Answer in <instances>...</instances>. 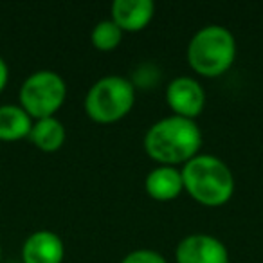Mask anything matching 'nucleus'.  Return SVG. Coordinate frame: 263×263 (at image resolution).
Listing matches in <instances>:
<instances>
[{"label": "nucleus", "mask_w": 263, "mask_h": 263, "mask_svg": "<svg viewBox=\"0 0 263 263\" xmlns=\"http://www.w3.org/2000/svg\"><path fill=\"white\" fill-rule=\"evenodd\" d=\"M202 132L197 121L180 116H168L148 128L144 150L161 166L186 164L198 155Z\"/></svg>", "instance_id": "nucleus-1"}, {"label": "nucleus", "mask_w": 263, "mask_h": 263, "mask_svg": "<svg viewBox=\"0 0 263 263\" xmlns=\"http://www.w3.org/2000/svg\"><path fill=\"white\" fill-rule=\"evenodd\" d=\"M184 190L193 200L208 208H218L231 200L234 193V175L216 155L198 154L184 164Z\"/></svg>", "instance_id": "nucleus-2"}, {"label": "nucleus", "mask_w": 263, "mask_h": 263, "mask_svg": "<svg viewBox=\"0 0 263 263\" xmlns=\"http://www.w3.org/2000/svg\"><path fill=\"white\" fill-rule=\"evenodd\" d=\"M236 58V40L223 26H205L193 34L187 45V63L204 78L222 76Z\"/></svg>", "instance_id": "nucleus-3"}, {"label": "nucleus", "mask_w": 263, "mask_h": 263, "mask_svg": "<svg viewBox=\"0 0 263 263\" xmlns=\"http://www.w3.org/2000/svg\"><path fill=\"white\" fill-rule=\"evenodd\" d=\"M136 103V88L123 76L98 80L85 96V112L92 121L110 124L123 119Z\"/></svg>", "instance_id": "nucleus-4"}, {"label": "nucleus", "mask_w": 263, "mask_h": 263, "mask_svg": "<svg viewBox=\"0 0 263 263\" xmlns=\"http://www.w3.org/2000/svg\"><path fill=\"white\" fill-rule=\"evenodd\" d=\"M65 98V80L54 70H36L20 87V106L34 121L54 116Z\"/></svg>", "instance_id": "nucleus-5"}, {"label": "nucleus", "mask_w": 263, "mask_h": 263, "mask_svg": "<svg viewBox=\"0 0 263 263\" xmlns=\"http://www.w3.org/2000/svg\"><path fill=\"white\" fill-rule=\"evenodd\" d=\"M175 259L177 263H231L226 243L205 233L184 236L175 249Z\"/></svg>", "instance_id": "nucleus-6"}, {"label": "nucleus", "mask_w": 263, "mask_h": 263, "mask_svg": "<svg viewBox=\"0 0 263 263\" xmlns=\"http://www.w3.org/2000/svg\"><path fill=\"white\" fill-rule=\"evenodd\" d=\"M166 101L173 110V116L195 119L205 106V92L195 78L179 76L170 81L166 88Z\"/></svg>", "instance_id": "nucleus-7"}, {"label": "nucleus", "mask_w": 263, "mask_h": 263, "mask_svg": "<svg viewBox=\"0 0 263 263\" xmlns=\"http://www.w3.org/2000/svg\"><path fill=\"white\" fill-rule=\"evenodd\" d=\"M63 258H65V245L54 231H34L22 245L24 263H62Z\"/></svg>", "instance_id": "nucleus-8"}, {"label": "nucleus", "mask_w": 263, "mask_h": 263, "mask_svg": "<svg viewBox=\"0 0 263 263\" xmlns=\"http://www.w3.org/2000/svg\"><path fill=\"white\" fill-rule=\"evenodd\" d=\"M112 22L121 31L137 33L152 22L155 15V4L152 0H114L110 6Z\"/></svg>", "instance_id": "nucleus-9"}, {"label": "nucleus", "mask_w": 263, "mask_h": 263, "mask_svg": "<svg viewBox=\"0 0 263 263\" xmlns=\"http://www.w3.org/2000/svg\"><path fill=\"white\" fill-rule=\"evenodd\" d=\"M144 187L154 200H173L184 191L182 172L177 170L175 166H157L146 175Z\"/></svg>", "instance_id": "nucleus-10"}, {"label": "nucleus", "mask_w": 263, "mask_h": 263, "mask_svg": "<svg viewBox=\"0 0 263 263\" xmlns=\"http://www.w3.org/2000/svg\"><path fill=\"white\" fill-rule=\"evenodd\" d=\"M67 137L65 126L60 119L52 117H44V119H36L31 126L29 132V141L42 152H58L63 146Z\"/></svg>", "instance_id": "nucleus-11"}, {"label": "nucleus", "mask_w": 263, "mask_h": 263, "mask_svg": "<svg viewBox=\"0 0 263 263\" xmlns=\"http://www.w3.org/2000/svg\"><path fill=\"white\" fill-rule=\"evenodd\" d=\"M31 126L33 119L22 106H0V141H18L29 137Z\"/></svg>", "instance_id": "nucleus-12"}, {"label": "nucleus", "mask_w": 263, "mask_h": 263, "mask_svg": "<svg viewBox=\"0 0 263 263\" xmlns=\"http://www.w3.org/2000/svg\"><path fill=\"white\" fill-rule=\"evenodd\" d=\"M90 40H92V45H94L98 51H114L117 45L121 44L123 40V31L117 27V24L110 20H101L94 26L90 33Z\"/></svg>", "instance_id": "nucleus-13"}, {"label": "nucleus", "mask_w": 263, "mask_h": 263, "mask_svg": "<svg viewBox=\"0 0 263 263\" xmlns=\"http://www.w3.org/2000/svg\"><path fill=\"white\" fill-rule=\"evenodd\" d=\"M121 263H168L161 252L154 249H136V251L128 252Z\"/></svg>", "instance_id": "nucleus-14"}, {"label": "nucleus", "mask_w": 263, "mask_h": 263, "mask_svg": "<svg viewBox=\"0 0 263 263\" xmlns=\"http://www.w3.org/2000/svg\"><path fill=\"white\" fill-rule=\"evenodd\" d=\"M8 78H9V70H8V65H6L4 58L0 56V92L4 90L6 85H8Z\"/></svg>", "instance_id": "nucleus-15"}, {"label": "nucleus", "mask_w": 263, "mask_h": 263, "mask_svg": "<svg viewBox=\"0 0 263 263\" xmlns=\"http://www.w3.org/2000/svg\"><path fill=\"white\" fill-rule=\"evenodd\" d=\"M0 258H2V247H0Z\"/></svg>", "instance_id": "nucleus-16"}]
</instances>
